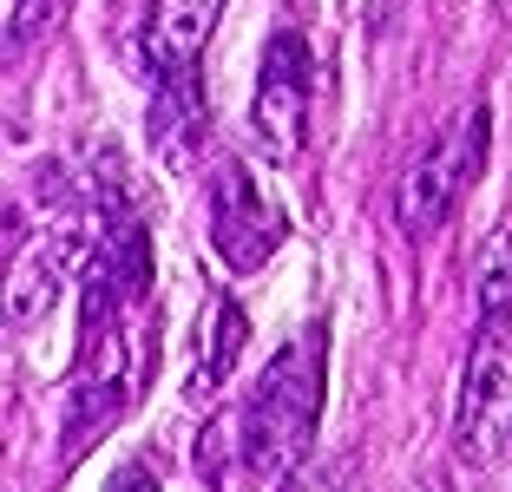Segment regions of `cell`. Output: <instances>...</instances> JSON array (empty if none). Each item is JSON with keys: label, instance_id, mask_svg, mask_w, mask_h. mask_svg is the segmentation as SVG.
I'll return each mask as SVG.
<instances>
[{"label": "cell", "instance_id": "6da1fadb", "mask_svg": "<svg viewBox=\"0 0 512 492\" xmlns=\"http://www.w3.org/2000/svg\"><path fill=\"white\" fill-rule=\"evenodd\" d=\"M322 368H329V328L309 322L302 335H289L270 355L263 381L237 407L211 414V427L197 433V479H204V492L276 486V479H289L309 460L322 394H329Z\"/></svg>", "mask_w": 512, "mask_h": 492}, {"label": "cell", "instance_id": "7a4b0ae2", "mask_svg": "<svg viewBox=\"0 0 512 492\" xmlns=\"http://www.w3.org/2000/svg\"><path fill=\"white\" fill-rule=\"evenodd\" d=\"M486 132H493L486 105H467V112H453V119L414 151V164H407L401 184H394V230H401L407 243H427L453 210H460V197L480 184Z\"/></svg>", "mask_w": 512, "mask_h": 492}, {"label": "cell", "instance_id": "3957f363", "mask_svg": "<svg viewBox=\"0 0 512 492\" xmlns=\"http://www.w3.org/2000/svg\"><path fill=\"white\" fill-rule=\"evenodd\" d=\"M512 315H480L467 374H460V414H453V453L473 473H493L506 460L512 433Z\"/></svg>", "mask_w": 512, "mask_h": 492}, {"label": "cell", "instance_id": "277c9868", "mask_svg": "<svg viewBox=\"0 0 512 492\" xmlns=\"http://www.w3.org/2000/svg\"><path fill=\"white\" fill-rule=\"evenodd\" d=\"M138 374H132V335L125 328H99L79 335V361H73V388H66V440L60 460L79 466L92 453V440H106L119 427V414L132 407Z\"/></svg>", "mask_w": 512, "mask_h": 492}, {"label": "cell", "instance_id": "5b68a950", "mask_svg": "<svg viewBox=\"0 0 512 492\" xmlns=\"http://www.w3.org/2000/svg\"><path fill=\"white\" fill-rule=\"evenodd\" d=\"M309 105H316V79H309V40L296 27H276L256 66L250 92V132L263 138L270 164H302L309 151Z\"/></svg>", "mask_w": 512, "mask_h": 492}, {"label": "cell", "instance_id": "8992f818", "mask_svg": "<svg viewBox=\"0 0 512 492\" xmlns=\"http://www.w3.org/2000/svg\"><path fill=\"white\" fill-rule=\"evenodd\" d=\"M289 224L283 210L263 197V184L250 178V164L224 158L217 164V184H211V250L230 276H256V269L270 263L283 250Z\"/></svg>", "mask_w": 512, "mask_h": 492}, {"label": "cell", "instance_id": "52a82bcc", "mask_svg": "<svg viewBox=\"0 0 512 492\" xmlns=\"http://www.w3.org/2000/svg\"><path fill=\"white\" fill-rule=\"evenodd\" d=\"M66 263H73V243L66 237H33L14 263L0 269V322L40 328L53 315V302L66 296Z\"/></svg>", "mask_w": 512, "mask_h": 492}, {"label": "cell", "instance_id": "ba28073f", "mask_svg": "<svg viewBox=\"0 0 512 492\" xmlns=\"http://www.w3.org/2000/svg\"><path fill=\"white\" fill-rule=\"evenodd\" d=\"M217 20H224V0H151V20H145V66H151V79L197 73Z\"/></svg>", "mask_w": 512, "mask_h": 492}, {"label": "cell", "instance_id": "9c48e42d", "mask_svg": "<svg viewBox=\"0 0 512 492\" xmlns=\"http://www.w3.org/2000/svg\"><path fill=\"white\" fill-rule=\"evenodd\" d=\"M250 342V315H243L237 296H204V328H197V368H191V401H211L237 374V355Z\"/></svg>", "mask_w": 512, "mask_h": 492}, {"label": "cell", "instance_id": "30bf717a", "mask_svg": "<svg viewBox=\"0 0 512 492\" xmlns=\"http://www.w3.org/2000/svg\"><path fill=\"white\" fill-rule=\"evenodd\" d=\"M204 132V73H184V79H158L151 92V145L184 158Z\"/></svg>", "mask_w": 512, "mask_h": 492}, {"label": "cell", "instance_id": "8fae6325", "mask_svg": "<svg viewBox=\"0 0 512 492\" xmlns=\"http://www.w3.org/2000/svg\"><path fill=\"white\" fill-rule=\"evenodd\" d=\"M512 296V269H506V230L486 237V263H480V315H506Z\"/></svg>", "mask_w": 512, "mask_h": 492}, {"label": "cell", "instance_id": "7c38bea8", "mask_svg": "<svg viewBox=\"0 0 512 492\" xmlns=\"http://www.w3.org/2000/svg\"><path fill=\"white\" fill-rule=\"evenodd\" d=\"M73 14V0H20L14 7V20H7V40L14 46H33L40 33H53L60 20Z\"/></svg>", "mask_w": 512, "mask_h": 492}, {"label": "cell", "instance_id": "4fadbf2b", "mask_svg": "<svg viewBox=\"0 0 512 492\" xmlns=\"http://www.w3.org/2000/svg\"><path fill=\"white\" fill-rule=\"evenodd\" d=\"M112 492H165V486H158V479H151V466H119V479H112Z\"/></svg>", "mask_w": 512, "mask_h": 492}, {"label": "cell", "instance_id": "5bb4252c", "mask_svg": "<svg viewBox=\"0 0 512 492\" xmlns=\"http://www.w3.org/2000/svg\"><path fill=\"white\" fill-rule=\"evenodd\" d=\"M270 492H309V479H302V473H289V479H276Z\"/></svg>", "mask_w": 512, "mask_h": 492}]
</instances>
